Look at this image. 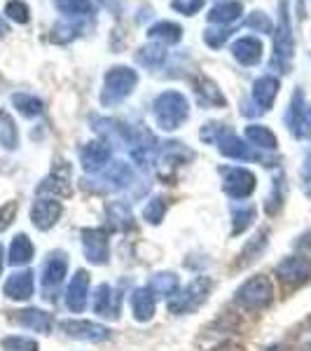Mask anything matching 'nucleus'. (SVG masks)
I'll use <instances>...</instances> for the list:
<instances>
[{
  "label": "nucleus",
  "mask_w": 311,
  "mask_h": 351,
  "mask_svg": "<svg viewBox=\"0 0 311 351\" xmlns=\"http://www.w3.org/2000/svg\"><path fill=\"white\" fill-rule=\"evenodd\" d=\"M211 279L208 276H199L192 284H188L183 291H176L169 298V311L171 314H190V311L199 309L206 302L208 293H211Z\"/></svg>",
  "instance_id": "obj_6"
},
{
  "label": "nucleus",
  "mask_w": 311,
  "mask_h": 351,
  "mask_svg": "<svg viewBox=\"0 0 311 351\" xmlns=\"http://www.w3.org/2000/svg\"><path fill=\"white\" fill-rule=\"evenodd\" d=\"M155 293L150 291L148 286L145 288H136L132 293V311L136 316V321H140V324H145V321H150L152 316H155Z\"/></svg>",
  "instance_id": "obj_20"
},
{
  "label": "nucleus",
  "mask_w": 311,
  "mask_h": 351,
  "mask_svg": "<svg viewBox=\"0 0 311 351\" xmlns=\"http://www.w3.org/2000/svg\"><path fill=\"white\" fill-rule=\"evenodd\" d=\"M0 145L5 150H14L19 145V132L14 127V120L3 108H0Z\"/></svg>",
  "instance_id": "obj_29"
},
{
  "label": "nucleus",
  "mask_w": 311,
  "mask_h": 351,
  "mask_svg": "<svg viewBox=\"0 0 311 351\" xmlns=\"http://www.w3.org/2000/svg\"><path fill=\"white\" fill-rule=\"evenodd\" d=\"M223 173V190L225 195H229L232 199H248L256 192L258 178L253 171H248L244 167H225L220 169Z\"/></svg>",
  "instance_id": "obj_7"
},
{
  "label": "nucleus",
  "mask_w": 311,
  "mask_h": 351,
  "mask_svg": "<svg viewBox=\"0 0 311 351\" xmlns=\"http://www.w3.org/2000/svg\"><path fill=\"white\" fill-rule=\"evenodd\" d=\"M267 351H284V349H281V347H271V349H267Z\"/></svg>",
  "instance_id": "obj_50"
},
{
  "label": "nucleus",
  "mask_w": 311,
  "mask_h": 351,
  "mask_svg": "<svg viewBox=\"0 0 311 351\" xmlns=\"http://www.w3.org/2000/svg\"><path fill=\"white\" fill-rule=\"evenodd\" d=\"M267 237H269V232H267V230H262L258 237H253V241L248 243L246 251H244V258H246V260H244V265H246V263H253L258 253L262 251L264 246H267Z\"/></svg>",
  "instance_id": "obj_40"
},
{
  "label": "nucleus",
  "mask_w": 311,
  "mask_h": 351,
  "mask_svg": "<svg viewBox=\"0 0 311 351\" xmlns=\"http://www.w3.org/2000/svg\"><path fill=\"white\" fill-rule=\"evenodd\" d=\"M150 291L155 295H162V298H171L173 293L178 291V276L173 271H162V274H155L150 281Z\"/></svg>",
  "instance_id": "obj_28"
},
{
  "label": "nucleus",
  "mask_w": 311,
  "mask_h": 351,
  "mask_svg": "<svg viewBox=\"0 0 311 351\" xmlns=\"http://www.w3.org/2000/svg\"><path fill=\"white\" fill-rule=\"evenodd\" d=\"M232 54L239 64L244 66H256L262 59V43L258 38H241L232 45Z\"/></svg>",
  "instance_id": "obj_21"
},
{
  "label": "nucleus",
  "mask_w": 311,
  "mask_h": 351,
  "mask_svg": "<svg viewBox=\"0 0 311 351\" xmlns=\"http://www.w3.org/2000/svg\"><path fill=\"white\" fill-rule=\"evenodd\" d=\"M281 204H284V195H281V178L274 180V192H271V197L267 199V213L269 216H274V213H279Z\"/></svg>",
  "instance_id": "obj_44"
},
{
  "label": "nucleus",
  "mask_w": 311,
  "mask_h": 351,
  "mask_svg": "<svg viewBox=\"0 0 311 351\" xmlns=\"http://www.w3.org/2000/svg\"><path fill=\"white\" fill-rule=\"evenodd\" d=\"M171 8L180 14H195L203 8V0H171Z\"/></svg>",
  "instance_id": "obj_42"
},
{
  "label": "nucleus",
  "mask_w": 311,
  "mask_h": 351,
  "mask_svg": "<svg viewBox=\"0 0 311 351\" xmlns=\"http://www.w3.org/2000/svg\"><path fill=\"white\" fill-rule=\"evenodd\" d=\"M54 5L66 16H82L92 12V3L89 0H54Z\"/></svg>",
  "instance_id": "obj_35"
},
{
  "label": "nucleus",
  "mask_w": 311,
  "mask_h": 351,
  "mask_svg": "<svg viewBox=\"0 0 311 351\" xmlns=\"http://www.w3.org/2000/svg\"><path fill=\"white\" fill-rule=\"evenodd\" d=\"M12 104H14V108L26 117H38L42 112V101L36 99L33 94H14Z\"/></svg>",
  "instance_id": "obj_33"
},
{
  "label": "nucleus",
  "mask_w": 311,
  "mask_h": 351,
  "mask_svg": "<svg viewBox=\"0 0 311 351\" xmlns=\"http://www.w3.org/2000/svg\"><path fill=\"white\" fill-rule=\"evenodd\" d=\"M152 112H155V120L164 132H173L190 117V104L185 94L164 92L152 104Z\"/></svg>",
  "instance_id": "obj_2"
},
{
  "label": "nucleus",
  "mask_w": 311,
  "mask_h": 351,
  "mask_svg": "<svg viewBox=\"0 0 311 351\" xmlns=\"http://www.w3.org/2000/svg\"><path fill=\"white\" fill-rule=\"evenodd\" d=\"M3 291L10 300H28L33 295V271H14L12 276H8Z\"/></svg>",
  "instance_id": "obj_19"
},
{
  "label": "nucleus",
  "mask_w": 311,
  "mask_h": 351,
  "mask_svg": "<svg viewBox=\"0 0 311 351\" xmlns=\"http://www.w3.org/2000/svg\"><path fill=\"white\" fill-rule=\"evenodd\" d=\"M3 349L5 351H38L40 347H38V342L31 337H5Z\"/></svg>",
  "instance_id": "obj_38"
},
{
  "label": "nucleus",
  "mask_w": 311,
  "mask_h": 351,
  "mask_svg": "<svg viewBox=\"0 0 311 351\" xmlns=\"http://www.w3.org/2000/svg\"><path fill=\"white\" fill-rule=\"evenodd\" d=\"M286 124L295 138H309L311 136V129H309V122H307V110H304V94L299 92V89L293 94L290 106H288Z\"/></svg>",
  "instance_id": "obj_12"
},
{
  "label": "nucleus",
  "mask_w": 311,
  "mask_h": 351,
  "mask_svg": "<svg viewBox=\"0 0 311 351\" xmlns=\"http://www.w3.org/2000/svg\"><path fill=\"white\" fill-rule=\"evenodd\" d=\"M82 248L84 256L92 265H105L108 263V232L94 228V230H82Z\"/></svg>",
  "instance_id": "obj_9"
},
{
  "label": "nucleus",
  "mask_w": 311,
  "mask_h": 351,
  "mask_svg": "<svg viewBox=\"0 0 311 351\" xmlns=\"http://www.w3.org/2000/svg\"><path fill=\"white\" fill-rule=\"evenodd\" d=\"M148 36L155 38V40H162L164 45H173L183 38V28L173 21H157L155 26L148 28Z\"/></svg>",
  "instance_id": "obj_27"
},
{
  "label": "nucleus",
  "mask_w": 311,
  "mask_h": 351,
  "mask_svg": "<svg viewBox=\"0 0 311 351\" xmlns=\"http://www.w3.org/2000/svg\"><path fill=\"white\" fill-rule=\"evenodd\" d=\"M110 155H112L110 143H105V141H92V143H87L80 150V162H82L84 171L99 173L108 167Z\"/></svg>",
  "instance_id": "obj_11"
},
{
  "label": "nucleus",
  "mask_w": 311,
  "mask_h": 351,
  "mask_svg": "<svg viewBox=\"0 0 311 351\" xmlns=\"http://www.w3.org/2000/svg\"><path fill=\"white\" fill-rule=\"evenodd\" d=\"M5 33H8V24H5V21H3V19H0V38H3V36H5Z\"/></svg>",
  "instance_id": "obj_48"
},
{
  "label": "nucleus",
  "mask_w": 311,
  "mask_h": 351,
  "mask_svg": "<svg viewBox=\"0 0 311 351\" xmlns=\"http://www.w3.org/2000/svg\"><path fill=\"white\" fill-rule=\"evenodd\" d=\"M87 293H89V274L84 269H77L75 276L71 279L66 291V307L73 314H80L87 307Z\"/></svg>",
  "instance_id": "obj_15"
},
{
  "label": "nucleus",
  "mask_w": 311,
  "mask_h": 351,
  "mask_svg": "<svg viewBox=\"0 0 311 351\" xmlns=\"http://www.w3.org/2000/svg\"><path fill=\"white\" fill-rule=\"evenodd\" d=\"M75 33H77V28L73 26V24H59V26H54V31H52V40L54 43H68L71 38H75Z\"/></svg>",
  "instance_id": "obj_45"
},
{
  "label": "nucleus",
  "mask_w": 311,
  "mask_h": 351,
  "mask_svg": "<svg viewBox=\"0 0 311 351\" xmlns=\"http://www.w3.org/2000/svg\"><path fill=\"white\" fill-rule=\"evenodd\" d=\"M14 321L19 326L28 328V330H36V332L52 330V316L42 309H21V311H16Z\"/></svg>",
  "instance_id": "obj_23"
},
{
  "label": "nucleus",
  "mask_w": 311,
  "mask_h": 351,
  "mask_svg": "<svg viewBox=\"0 0 311 351\" xmlns=\"http://www.w3.org/2000/svg\"><path fill=\"white\" fill-rule=\"evenodd\" d=\"M61 330L73 339L82 342H105L110 337V328L92 324V321H61Z\"/></svg>",
  "instance_id": "obj_10"
},
{
  "label": "nucleus",
  "mask_w": 311,
  "mask_h": 351,
  "mask_svg": "<svg viewBox=\"0 0 311 351\" xmlns=\"http://www.w3.org/2000/svg\"><path fill=\"white\" fill-rule=\"evenodd\" d=\"M256 220V206H236L232 211V234H244Z\"/></svg>",
  "instance_id": "obj_32"
},
{
  "label": "nucleus",
  "mask_w": 311,
  "mask_h": 351,
  "mask_svg": "<svg viewBox=\"0 0 311 351\" xmlns=\"http://www.w3.org/2000/svg\"><path fill=\"white\" fill-rule=\"evenodd\" d=\"M195 92H197V96H199V104L206 106V108H220V106L227 104L223 92L218 89V84L213 80H208V77H203V75H199L195 80Z\"/></svg>",
  "instance_id": "obj_22"
},
{
  "label": "nucleus",
  "mask_w": 311,
  "mask_h": 351,
  "mask_svg": "<svg viewBox=\"0 0 311 351\" xmlns=\"http://www.w3.org/2000/svg\"><path fill=\"white\" fill-rule=\"evenodd\" d=\"M68 169L64 167L59 171H54L52 176H49L47 180H42V185L38 188V192L40 195H45V192H52V195H71V185H68Z\"/></svg>",
  "instance_id": "obj_30"
},
{
  "label": "nucleus",
  "mask_w": 311,
  "mask_h": 351,
  "mask_svg": "<svg viewBox=\"0 0 311 351\" xmlns=\"http://www.w3.org/2000/svg\"><path fill=\"white\" fill-rule=\"evenodd\" d=\"M136 59H138L140 66H148V68H157L164 64V59H166V47L164 45H145V47L138 49V54H136Z\"/></svg>",
  "instance_id": "obj_31"
},
{
  "label": "nucleus",
  "mask_w": 311,
  "mask_h": 351,
  "mask_svg": "<svg viewBox=\"0 0 311 351\" xmlns=\"http://www.w3.org/2000/svg\"><path fill=\"white\" fill-rule=\"evenodd\" d=\"M195 157V152L190 148H185L183 143H166V150H164V164L169 167H180V164L190 162Z\"/></svg>",
  "instance_id": "obj_34"
},
{
  "label": "nucleus",
  "mask_w": 311,
  "mask_h": 351,
  "mask_svg": "<svg viewBox=\"0 0 311 351\" xmlns=\"http://www.w3.org/2000/svg\"><path fill=\"white\" fill-rule=\"evenodd\" d=\"M96 176H99V183H103V190L110 192L127 188L134 180V171L127 162H112L108 169H103V171H99Z\"/></svg>",
  "instance_id": "obj_17"
},
{
  "label": "nucleus",
  "mask_w": 311,
  "mask_h": 351,
  "mask_svg": "<svg viewBox=\"0 0 311 351\" xmlns=\"http://www.w3.org/2000/svg\"><path fill=\"white\" fill-rule=\"evenodd\" d=\"M92 307L103 319H117L120 316V293L110 284H101L94 293Z\"/></svg>",
  "instance_id": "obj_16"
},
{
  "label": "nucleus",
  "mask_w": 311,
  "mask_h": 351,
  "mask_svg": "<svg viewBox=\"0 0 311 351\" xmlns=\"http://www.w3.org/2000/svg\"><path fill=\"white\" fill-rule=\"evenodd\" d=\"M33 253H36V248H33V241L28 239L26 234H16L12 243H10V263L14 265V267H21V265H28L33 260Z\"/></svg>",
  "instance_id": "obj_25"
},
{
  "label": "nucleus",
  "mask_w": 311,
  "mask_h": 351,
  "mask_svg": "<svg viewBox=\"0 0 311 351\" xmlns=\"http://www.w3.org/2000/svg\"><path fill=\"white\" fill-rule=\"evenodd\" d=\"M276 276L288 288H299L311 279V260L307 256H288L276 265Z\"/></svg>",
  "instance_id": "obj_8"
},
{
  "label": "nucleus",
  "mask_w": 311,
  "mask_h": 351,
  "mask_svg": "<svg viewBox=\"0 0 311 351\" xmlns=\"http://www.w3.org/2000/svg\"><path fill=\"white\" fill-rule=\"evenodd\" d=\"M246 26L253 28V31H260V33H271V19L264 12H253L251 16L246 19Z\"/></svg>",
  "instance_id": "obj_41"
},
{
  "label": "nucleus",
  "mask_w": 311,
  "mask_h": 351,
  "mask_svg": "<svg viewBox=\"0 0 311 351\" xmlns=\"http://www.w3.org/2000/svg\"><path fill=\"white\" fill-rule=\"evenodd\" d=\"M244 12V5L239 0H225V3H218L216 8L208 12V21L211 24H220V26H227L232 21H236Z\"/></svg>",
  "instance_id": "obj_24"
},
{
  "label": "nucleus",
  "mask_w": 311,
  "mask_h": 351,
  "mask_svg": "<svg viewBox=\"0 0 311 351\" xmlns=\"http://www.w3.org/2000/svg\"><path fill=\"white\" fill-rule=\"evenodd\" d=\"M302 190H304V195L311 199V150L307 152L304 164H302Z\"/></svg>",
  "instance_id": "obj_47"
},
{
  "label": "nucleus",
  "mask_w": 311,
  "mask_h": 351,
  "mask_svg": "<svg viewBox=\"0 0 311 351\" xmlns=\"http://www.w3.org/2000/svg\"><path fill=\"white\" fill-rule=\"evenodd\" d=\"M201 141H206V143H216L218 150L223 152L225 157H229V160H244V162H260L264 160L262 152L253 150V145H246L244 141L239 138L227 124H206V127L201 129Z\"/></svg>",
  "instance_id": "obj_1"
},
{
  "label": "nucleus",
  "mask_w": 311,
  "mask_h": 351,
  "mask_svg": "<svg viewBox=\"0 0 311 351\" xmlns=\"http://www.w3.org/2000/svg\"><path fill=\"white\" fill-rule=\"evenodd\" d=\"M66 269H68V260L61 251H56L49 256V260L45 263V269H42V288H45V298L52 300V291L56 293V288L61 286L66 276Z\"/></svg>",
  "instance_id": "obj_13"
},
{
  "label": "nucleus",
  "mask_w": 311,
  "mask_h": 351,
  "mask_svg": "<svg viewBox=\"0 0 311 351\" xmlns=\"http://www.w3.org/2000/svg\"><path fill=\"white\" fill-rule=\"evenodd\" d=\"M5 14H8L12 21H16V24H26L31 12H28V5L24 0H10V3L5 5Z\"/></svg>",
  "instance_id": "obj_37"
},
{
  "label": "nucleus",
  "mask_w": 311,
  "mask_h": 351,
  "mask_svg": "<svg viewBox=\"0 0 311 351\" xmlns=\"http://www.w3.org/2000/svg\"><path fill=\"white\" fill-rule=\"evenodd\" d=\"M236 302L248 311H262L274 302V284L269 281V276L256 274L248 281L239 286L236 291Z\"/></svg>",
  "instance_id": "obj_3"
},
{
  "label": "nucleus",
  "mask_w": 311,
  "mask_h": 351,
  "mask_svg": "<svg viewBox=\"0 0 311 351\" xmlns=\"http://www.w3.org/2000/svg\"><path fill=\"white\" fill-rule=\"evenodd\" d=\"M136 82H138V75L136 71L127 66H115L105 73V84L103 92H101V104L103 106H117L127 99L129 94L134 92Z\"/></svg>",
  "instance_id": "obj_5"
},
{
  "label": "nucleus",
  "mask_w": 311,
  "mask_h": 351,
  "mask_svg": "<svg viewBox=\"0 0 311 351\" xmlns=\"http://www.w3.org/2000/svg\"><path fill=\"white\" fill-rule=\"evenodd\" d=\"M3 263H5V260H3V248H0V271H3Z\"/></svg>",
  "instance_id": "obj_49"
},
{
  "label": "nucleus",
  "mask_w": 311,
  "mask_h": 351,
  "mask_svg": "<svg viewBox=\"0 0 311 351\" xmlns=\"http://www.w3.org/2000/svg\"><path fill=\"white\" fill-rule=\"evenodd\" d=\"M281 84L274 75H262L260 80L253 84V101L256 106H260V110H269L276 101V94H279Z\"/></svg>",
  "instance_id": "obj_18"
},
{
  "label": "nucleus",
  "mask_w": 311,
  "mask_h": 351,
  "mask_svg": "<svg viewBox=\"0 0 311 351\" xmlns=\"http://www.w3.org/2000/svg\"><path fill=\"white\" fill-rule=\"evenodd\" d=\"M246 138L260 150H276V145H279L274 132L267 129V127H262V124H248V127H246Z\"/></svg>",
  "instance_id": "obj_26"
},
{
  "label": "nucleus",
  "mask_w": 311,
  "mask_h": 351,
  "mask_svg": "<svg viewBox=\"0 0 311 351\" xmlns=\"http://www.w3.org/2000/svg\"><path fill=\"white\" fill-rule=\"evenodd\" d=\"M16 208H19L16 206V202H8L3 208H0V232L8 230L10 225H12V220L16 216Z\"/></svg>",
  "instance_id": "obj_46"
},
{
  "label": "nucleus",
  "mask_w": 311,
  "mask_h": 351,
  "mask_svg": "<svg viewBox=\"0 0 311 351\" xmlns=\"http://www.w3.org/2000/svg\"><path fill=\"white\" fill-rule=\"evenodd\" d=\"M61 213H64V206H61V202L56 199H38L33 204L31 208V220L33 225H36L38 230H52L56 223H59Z\"/></svg>",
  "instance_id": "obj_14"
},
{
  "label": "nucleus",
  "mask_w": 311,
  "mask_h": 351,
  "mask_svg": "<svg viewBox=\"0 0 311 351\" xmlns=\"http://www.w3.org/2000/svg\"><path fill=\"white\" fill-rule=\"evenodd\" d=\"M229 28H225V26H220V28H208V31H203V40H206L208 47H213V49H218V47H223L225 43H227V38H229Z\"/></svg>",
  "instance_id": "obj_39"
},
{
  "label": "nucleus",
  "mask_w": 311,
  "mask_h": 351,
  "mask_svg": "<svg viewBox=\"0 0 311 351\" xmlns=\"http://www.w3.org/2000/svg\"><path fill=\"white\" fill-rule=\"evenodd\" d=\"M293 26H290V14H288V0H281L279 8V31H276V40H274V59H271V68L279 73L290 71V61H293Z\"/></svg>",
  "instance_id": "obj_4"
},
{
  "label": "nucleus",
  "mask_w": 311,
  "mask_h": 351,
  "mask_svg": "<svg viewBox=\"0 0 311 351\" xmlns=\"http://www.w3.org/2000/svg\"><path fill=\"white\" fill-rule=\"evenodd\" d=\"M108 216L115 220V223L132 225V208L124 206V204H112V206H108Z\"/></svg>",
  "instance_id": "obj_43"
},
{
  "label": "nucleus",
  "mask_w": 311,
  "mask_h": 351,
  "mask_svg": "<svg viewBox=\"0 0 311 351\" xmlns=\"http://www.w3.org/2000/svg\"><path fill=\"white\" fill-rule=\"evenodd\" d=\"M164 213H166V202L162 197H155V199L148 202V206L143 208V218L148 220L150 225H160L164 220Z\"/></svg>",
  "instance_id": "obj_36"
}]
</instances>
